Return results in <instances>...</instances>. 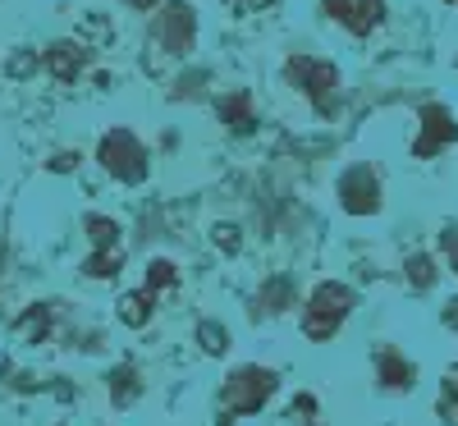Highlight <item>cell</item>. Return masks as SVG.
Here are the masks:
<instances>
[{"label": "cell", "mask_w": 458, "mask_h": 426, "mask_svg": "<svg viewBox=\"0 0 458 426\" xmlns=\"http://www.w3.org/2000/svg\"><path fill=\"white\" fill-rule=\"evenodd\" d=\"M276 371H266V367H243L225 380V390H220V426H229L234 417L243 413H257L266 399L276 395Z\"/></svg>", "instance_id": "6da1fadb"}, {"label": "cell", "mask_w": 458, "mask_h": 426, "mask_svg": "<svg viewBox=\"0 0 458 426\" xmlns=\"http://www.w3.org/2000/svg\"><path fill=\"white\" fill-rule=\"evenodd\" d=\"M353 312V289L349 285H317V294L308 298V312H302V335L308 339H335V330L344 326V317Z\"/></svg>", "instance_id": "7a4b0ae2"}, {"label": "cell", "mask_w": 458, "mask_h": 426, "mask_svg": "<svg viewBox=\"0 0 458 426\" xmlns=\"http://www.w3.org/2000/svg\"><path fill=\"white\" fill-rule=\"evenodd\" d=\"M284 73H289V83H298L302 97L317 106V115H335V106H339V69L335 64L312 60V55H293L284 64Z\"/></svg>", "instance_id": "3957f363"}, {"label": "cell", "mask_w": 458, "mask_h": 426, "mask_svg": "<svg viewBox=\"0 0 458 426\" xmlns=\"http://www.w3.org/2000/svg\"><path fill=\"white\" fill-rule=\"evenodd\" d=\"M97 161H101L114 179H124V183H142V179H147V151H142V142H138L129 129H110V133L101 138Z\"/></svg>", "instance_id": "277c9868"}, {"label": "cell", "mask_w": 458, "mask_h": 426, "mask_svg": "<svg viewBox=\"0 0 458 426\" xmlns=\"http://www.w3.org/2000/svg\"><path fill=\"white\" fill-rule=\"evenodd\" d=\"M157 42H161V51H170V55H183L188 47H193V37H198V10L193 5H183V0H170V5L157 14Z\"/></svg>", "instance_id": "5b68a950"}, {"label": "cell", "mask_w": 458, "mask_h": 426, "mask_svg": "<svg viewBox=\"0 0 458 426\" xmlns=\"http://www.w3.org/2000/svg\"><path fill=\"white\" fill-rule=\"evenodd\" d=\"M339 207L349 216H371L380 207V183H376L371 166H353L339 179Z\"/></svg>", "instance_id": "8992f818"}, {"label": "cell", "mask_w": 458, "mask_h": 426, "mask_svg": "<svg viewBox=\"0 0 458 426\" xmlns=\"http://www.w3.org/2000/svg\"><path fill=\"white\" fill-rule=\"evenodd\" d=\"M458 142V124H454V115L445 106H422V138L412 142V157H436L440 147Z\"/></svg>", "instance_id": "52a82bcc"}, {"label": "cell", "mask_w": 458, "mask_h": 426, "mask_svg": "<svg viewBox=\"0 0 458 426\" xmlns=\"http://www.w3.org/2000/svg\"><path fill=\"white\" fill-rule=\"evenodd\" d=\"M47 69H51V79L73 83V79L88 69V47H79V42H55V47L47 51Z\"/></svg>", "instance_id": "ba28073f"}, {"label": "cell", "mask_w": 458, "mask_h": 426, "mask_svg": "<svg viewBox=\"0 0 458 426\" xmlns=\"http://www.w3.org/2000/svg\"><path fill=\"white\" fill-rule=\"evenodd\" d=\"M220 120L234 129V133H252V129H257V120H252V97H248V92H229V97L220 101Z\"/></svg>", "instance_id": "9c48e42d"}, {"label": "cell", "mask_w": 458, "mask_h": 426, "mask_svg": "<svg viewBox=\"0 0 458 426\" xmlns=\"http://www.w3.org/2000/svg\"><path fill=\"white\" fill-rule=\"evenodd\" d=\"M14 335H19V344H42L51 335V307L47 302L28 307V312L19 317V326H14Z\"/></svg>", "instance_id": "30bf717a"}, {"label": "cell", "mask_w": 458, "mask_h": 426, "mask_svg": "<svg viewBox=\"0 0 458 426\" xmlns=\"http://www.w3.org/2000/svg\"><path fill=\"white\" fill-rule=\"evenodd\" d=\"M412 376H417L412 362H403L399 354H380V385L386 390H412Z\"/></svg>", "instance_id": "8fae6325"}, {"label": "cell", "mask_w": 458, "mask_h": 426, "mask_svg": "<svg viewBox=\"0 0 458 426\" xmlns=\"http://www.w3.org/2000/svg\"><path fill=\"white\" fill-rule=\"evenodd\" d=\"M151 307H157V294H147V289H142V294H124V298H120V321L138 330V326L151 321Z\"/></svg>", "instance_id": "7c38bea8"}, {"label": "cell", "mask_w": 458, "mask_h": 426, "mask_svg": "<svg viewBox=\"0 0 458 426\" xmlns=\"http://www.w3.org/2000/svg\"><path fill=\"white\" fill-rule=\"evenodd\" d=\"M88 239L97 243V252H120V225L110 216H88Z\"/></svg>", "instance_id": "4fadbf2b"}, {"label": "cell", "mask_w": 458, "mask_h": 426, "mask_svg": "<svg viewBox=\"0 0 458 426\" xmlns=\"http://www.w3.org/2000/svg\"><path fill=\"white\" fill-rule=\"evenodd\" d=\"M380 19H386V0H358V5H353V19H349V32L367 37L371 28H380Z\"/></svg>", "instance_id": "5bb4252c"}, {"label": "cell", "mask_w": 458, "mask_h": 426, "mask_svg": "<svg viewBox=\"0 0 458 426\" xmlns=\"http://www.w3.org/2000/svg\"><path fill=\"white\" fill-rule=\"evenodd\" d=\"M120 266H124V252H92V257L83 261V276L110 280V276H120Z\"/></svg>", "instance_id": "9a60e30c"}, {"label": "cell", "mask_w": 458, "mask_h": 426, "mask_svg": "<svg viewBox=\"0 0 458 426\" xmlns=\"http://www.w3.org/2000/svg\"><path fill=\"white\" fill-rule=\"evenodd\" d=\"M110 399L120 404V408L138 399V376H133V367H120V371L110 376Z\"/></svg>", "instance_id": "2e32d148"}, {"label": "cell", "mask_w": 458, "mask_h": 426, "mask_svg": "<svg viewBox=\"0 0 458 426\" xmlns=\"http://www.w3.org/2000/svg\"><path fill=\"white\" fill-rule=\"evenodd\" d=\"M289 298H293V285H289L284 276H280V280H271V285L261 289V307H266V312H284Z\"/></svg>", "instance_id": "e0dca14e"}, {"label": "cell", "mask_w": 458, "mask_h": 426, "mask_svg": "<svg viewBox=\"0 0 458 426\" xmlns=\"http://www.w3.org/2000/svg\"><path fill=\"white\" fill-rule=\"evenodd\" d=\"M198 344L207 348L211 358H220L225 348H229V330H225V326H216V321H202V326H198Z\"/></svg>", "instance_id": "ac0fdd59"}, {"label": "cell", "mask_w": 458, "mask_h": 426, "mask_svg": "<svg viewBox=\"0 0 458 426\" xmlns=\"http://www.w3.org/2000/svg\"><path fill=\"white\" fill-rule=\"evenodd\" d=\"M170 285H179V270H174V261H151V266H147V294L170 289Z\"/></svg>", "instance_id": "d6986e66"}, {"label": "cell", "mask_w": 458, "mask_h": 426, "mask_svg": "<svg viewBox=\"0 0 458 426\" xmlns=\"http://www.w3.org/2000/svg\"><path fill=\"white\" fill-rule=\"evenodd\" d=\"M440 413H445V422H454V426H458V367L445 376V390H440Z\"/></svg>", "instance_id": "ffe728a7"}, {"label": "cell", "mask_w": 458, "mask_h": 426, "mask_svg": "<svg viewBox=\"0 0 458 426\" xmlns=\"http://www.w3.org/2000/svg\"><path fill=\"white\" fill-rule=\"evenodd\" d=\"M408 280H412V289H431V285H436L431 257H412V261H408Z\"/></svg>", "instance_id": "44dd1931"}, {"label": "cell", "mask_w": 458, "mask_h": 426, "mask_svg": "<svg viewBox=\"0 0 458 426\" xmlns=\"http://www.w3.org/2000/svg\"><path fill=\"white\" fill-rule=\"evenodd\" d=\"M239 225H216V248H225V252H239Z\"/></svg>", "instance_id": "7402d4cb"}, {"label": "cell", "mask_w": 458, "mask_h": 426, "mask_svg": "<svg viewBox=\"0 0 458 426\" xmlns=\"http://www.w3.org/2000/svg\"><path fill=\"white\" fill-rule=\"evenodd\" d=\"M225 10H234V14H257V10H271L276 0H220Z\"/></svg>", "instance_id": "603a6c76"}, {"label": "cell", "mask_w": 458, "mask_h": 426, "mask_svg": "<svg viewBox=\"0 0 458 426\" xmlns=\"http://www.w3.org/2000/svg\"><path fill=\"white\" fill-rule=\"evenodd\" d=\"M73 161H79V157H73V151H60V157L51 161V170H60V175H64V170H73Z\"/></svg>", "instance_id": "cb8c5ba5"}, {"label": "cell", "mask_w": 458, "mask_h": 426, "mask_svg": "<svg viewBox=\"0 0 458 426\" xmlns=\"http://www.w3.org/2000/svg\"><path fill=\"white\" fill-rule=\"evenodd\" d=\"M445 239V248H449V261H454V270H458V234H440Z\"/></svg>", "instance_id": "d4e9b609"}, {"label": "cell", "mask_w": 458, "mask_h": 426, "mask_svg": "<svg viewBox=\"0 0 458 426\" xmlns=\"http://www.w3.org/2000/svg\"><path fill=\"white\" fill-rule=\"evenodd\" d=\"M129 5H133V10H157L161 0H129Z\"/></svg>", "instance_id": "484cf974"}, {"label": "cell", "mask_w": 458, "mask_h": 426, "mask_svg": "<svg viewBox=\"0 0 458 426\" xmlns=\"http://www.w3.org/2000/svg\"><path fill=\"white\" fill-rule=\"evenodd\" d=\"M449 326H458V298L449 302Z\"/></svg>", "instance_id": "4316f807"}]
</instances>
